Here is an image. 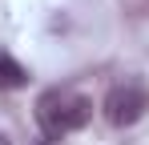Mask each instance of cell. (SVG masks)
I'll use <instances>...</instances> for the list:
<instances>
[{"mask_svg":"<svg viewBox=\"0 0 149 145\" xmlns=\"http://www.w3.org/2000/svg\"><path fill=\"white\" fill-rule=\"evenodd\" d=\"M36 117L49 137H65V133H77L93 121V101L73 93V89H49L36 101Z\"/></svg>","mask_w":149,"mask_h":145,"instance_id":"6da1fadb","label":"cell"},{"mask_svg":"<svg viewBox=\"0 0 149 145\" xmlns=\"http://www.w3.org/2000/svg\"><path fill=\"white\" fill-rule=\"evenodd\" d=\"M145 109H149V89L141 85V81L113 85V89L105 93V105H101V113H105V121H109L113 129L137 125V121L145 117Z\"/></svg>","mask_w":149,"mask_h":145,"instance_id":"7a4b0ae2","label":"cell"},{"mask_svg":"<svg viewBox=\"0 0 149 145\" xmlns=\"http://www.w3.org/2000/svg\"><path fill=\"white\" fill-rule=\"evenodd\" d=\"M24 85H28V69L12 52H0V89L12 93V89H24Z\"/></svg>","mask_w":149,"mask_h":145,"instance_id":"3957f363","label":"cell"},{"mask_svg":"<svg viewBox=\"0 0 149 145\" xmlns=\"http://www.w3.org/2000/svg\"><path fill=\"white\" fill-rule=\"evenodd\" d=\"M0 145H12V141H8V137H4V133H0Z\"/></svg>","mask_w":149,"mask_h":145,"instance_id":"277c9868","label":"cell"}]
</instances>
